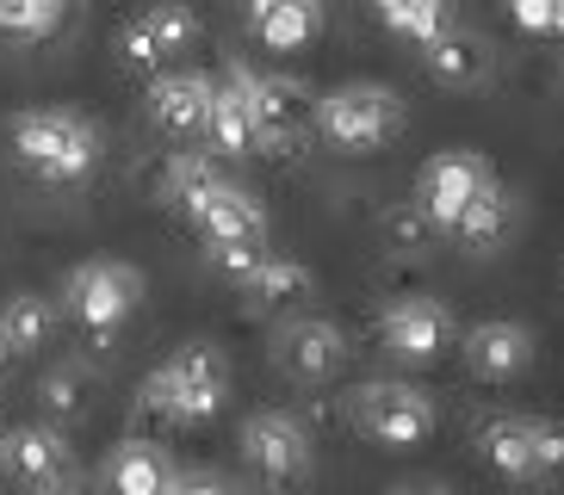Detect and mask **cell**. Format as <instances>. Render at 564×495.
I'll return each mask as SVG.
<instances>
[{"label":"cell","instance_id":"8","mask_svg":"<svg viewBox=\"0 0 564 495\" xmlns=\"http://www.w3.org/2000/svg\"><path fill=\"white\" fill-rule=\"evenodd\" d=\"M236 446H242V464H249L261 483H273V490L304 483L311 464H316V440L292 409H254L249 421H242V433H236Z\"/></svg>","mask_w":564,"mask_h":495},{"label":"cell","instance_id":"33","mask_svg":"<svg viewBox=\"0 0 564 495\" xmlns=\"http://www.w3.org/2000/svg\"><path fill=\"white\" fill-rule=\"evenodd\" d=\"M32 495H82V477H75V483H56V490H32Z\"/></svg>","mask_w":564,"mask_h":495},{"label":"cell","instance_id":"17","mask_svg":"<svg viewBox=\"0 0 564 495\" xmlns=\"http://www.w3.org/2000/svg\"><path fill=\"white\" fill-rule=\"evenodd\" d=\"M174 459L155 440H118L106 452V490L112 495H167L174 490Z\"/></svg>","mask_w":564,"mask_h":495},{"label":"cell","instance_id":"36","mask_svg":"<svg viewBox=\"0 0 564 495\" xmlns=\"http://www.w3.org/2000/svg\"><path fill=\"white\" fill-rule=\"evenodd\" d=\"M167 495H174V490H167Z\"/></svg>","mask_w":564,"mask_h":495},{"label":"cell","instance_id":"27","mask_svg":"<svg viewBox=\"0 0 564 495\" xmlns=\"http://www.w3.org/2000/svg\"><path fill=\"white\" fill-rule=\"evenodd\" d=\"M63 13H68V0H0V32L44 37L63 25Z\"/></svg>","mask_w":564,"mask_h":495},{"label":"cell","instance_id":"29","mask_svg":"<svg viewBox=\"0 0 564 495\" xmlns=\"http://www.w3.org/2000/svg\"><path fill=\"white\" fill-rule=\"evenodd\" d=\"M112 50H118V63H124V68L162 75V50L150 44V32H143V19H124V25H118V37H112Z\"/></svg>","mask_w":564,"mask_h":495},{"label":"cell","instance_id":"22","mask_svg":"<svg viewBox=\"0 0 564 495\" xmlns=\"http://www.w3.org/2000/svg\"><path fill=\"white\" fill-rule=\"evenodd\" d=\"M94 391H100V372H94L87 360H63V365H51V372L37 378V403H44L51 421H75V415H87Z\"/></svg>","mask_w":564,"mask_h":495},{"label":"cell","instance_id":"25","mask_svg":"<svg viewBox=\"0 0 564 495\" xmlns=\"http://www.w3.org/2000/svg\"><path fill=\"white\" fill-rule=\"evenodd\" d=\"M212 180H224V167H217V155H205V148H181V155H167L162 198L174 205V211H186V205H193V198H199Z\"/></svg>","mask_w":564,"mask_h":495},{"label":"cell","instance_id":"14","mask_svg":"<svg viewBox=\"0 0 564 495\" xmlns=\"http://www.w3.org/2000/svg\"><path fill=\"white\" fill-rule=\"evenodd\" d=\"M0 464H7V477L25 483V490H56V483H75V446H68L63 428L51 421H32V428H13L0 433Z\"/></svg>","mask_w":564,"mask_h":495},{"label":"cell","instance_id":"20","mask_svg":"<svg viewBox=\"0 0 564 495\" xmlns=\"http://www.w3.org/2000/svg\"><path fill=\"white\" fill-rule=\"evenodd\" d=\"M205 143H212L217 162H242V155H254V118H249V99H242V87L224 75L212 94V118H205Z\"/></svg>","mask_w":564,"mask_h":495},{"label":"cell","instance_id":"5","mask_svg":"<svg viewBox=\"0 0 564 495\" xmlns=\"http://www.w3.org/2000/svg\"><path fill=\"white\" fill-rule=\"evenodd\" d=\"M242 99H249V118H254V148L267 155H299L304 136L316 131V94L299 81V75H261L249 63H230L224 68Z\"/></svg>","mask_w":564,"mask_h":495},{"label":"cell","instance_id":"1","mask_svg":"<svg viewBox=\"0 0 564 495\" xmlns=\"http://www.w3.org/2000/svg\"><path fill=\"white\" fill-rule=\"evenodd\" d=\"M13 136V155L32 167L44 186H75L87 180L106 155V131L87 112H68V106H32V112H13L7 124Z\"/></svg>","mask_w":564,"mask_h":495},{"label":"cell","instance_id":"19","mask_svg":"<svg viewBox=\"0 0 564 495\" xmlns=\"http://www.w3.org/2000/svg\"><path fill=\"white\" fill-rule=\"evenodd\" d=\"M56 334V304L44 292H13L7 304H0V341H7V353L13 360H32V353H44Z\"/></svg>","mask_w":564,"mask_h":495},{"label":"cell","instance_id":"31","mask_svg":"<svg viewBox=\"0 0 564 495\" xmlns=\"http://www.w3.org/2000/svg\"><path fill=\"white\" fill-rule=\"evenodd\" d=\"M174 495H236V483H224L217 471H186L174 477Z\"/></svg>","mask_w":564,"mask_h":495},{"label":"cell","instance_id":"7","mask_svg":"<svg viewBox=\"0 0 564 495\" xmlns=\"http://www.w3.org/2000/svg\"><path fill=\"white\" fill-rule=\"evenodd\" d=\"M478 452L497 477L533 483L564 471V428L546 421V415H490L478 428Z\"/></svg>","mask_w":564,"mask_h":495},{"label":"cell","instance_id":"16","mask_svg":"<svg viewBox=\"0 0 564 495\" xmlns=\"http://www.w3.org/2000/svg\"><path fill=\"white\" fill-rule=\"evenodd\" d=\"M422 63H429V75L441 87H459L465 94V87H484L497 75V44L484 32H471V25H453L447 19V25L422 44Z\"/></svg>","mask_w":564,"mask_h":495},{"label":"cell","instance_id":"15","mask_svg":"<svg viewBox=\"0 0 564 495\" xmlns=\"http://www.w3.org/2000/svg\"><path fill=\"white\" fill-rule=\"evenodd\" d=\"M212 94H217V81L199 75V68H162L150 81V124L162 136H174V143H193V136H205Z\"/></svg>","mask_w":564,"mask_h":495},{"label":"cell","instance_id":"6","mask_svg":"<svg viewBox=\"0 0 564 495\" xmlns=\"http://www.w3.org/2000/svg\"><path fill=\"white\" fill-rule=\"evenodd\" d=\"M150 279H143V266L137 261H82L75 273L63 279V310L82 322L87 334H112L118 322H131L137 304H143Z\"/></svg>","mask_w":564,"mask_h":495},{"label":"cell","instance_id":"32","mask_svg":"<svg viewBox=\"0 0 564 495\" xmlns=\"http://www.w3.org/2000/svg\"><path fill=\"white\" fill-rule=\"evenodd\" d=\"M391 495H447V490H441V483H398Z\"/></svg>","mask_w":564,"mask_h":495},{"label":"cell","instance_id":"24","mask_svg":"<svg viewBox=\"0 0 564 495\" xmlns=\"http://www.w3.org/2000/svg\"><path fill=\"white\" fill-rule=\"evenodd\" d=\"M143 19V32H150V44L162 50V63H174V56H186V50L199 44V13H193V0H155Z\"/></svg>","mask_w":564,"mask_h":495},{"label":"cell","instance_id":"9","mask_svg":"<svg viewBox=\"0 0 564 495\" xmlns=\"http://www.w3.org/2000/svg\"><path fill=\"white\" fill-rule=\"evenodd\" d=\"M348 353H354L348 329H341V322H329V316H316V310L285 316L280 329H273V365H280L292 384H304V391L341 378Z\"/></svg>","mask_w":564,"mask_h":495},{"label":"cell","instance_id":"11","mask_svg":"<svg viewBox=\"0 0 564 495\" xmlns=\"http://www.w3.org/2000/svg\"><path fill=\"white\" fill-rule=\"evenodd\" d=\"M379 341L398 365H434L453 341H459V322H453V310L441 304V297L410 292V297H398V304H384Z\"/></svg>","mask_w":564,"mask_h":495},{"label":"cell","instance_id":"23","mask_svg":"<svg viewBox=\"0 0 564 495\" xmlns=\"http://www.w3.org/2000/svg\"><path fill=\"white\" fill-rule=\"evenodd\" d=\"M509 230H514V198L502 193V180H490L478 198H471V211L459 217V230H453V235H459L471 254H490Z\"/></svg>","mask_w":564,"mask_h":495},{"label":"cell","instance_id":"28","mask_svg":"<svg viewBox=\"0 0 564 495\" xmlns=\"http://www.w3.org/2000/svg\"><path fill=\"white\" fill-rule=\"evenodd\" d=\"M379 230H384V242L398 248V254H415V248H429V235H434V223L422 217V205H391V211L379 217Z\"/></svg>","mask_w":564,"mask_h":495},{"label":"cell","instance_id":"13","mask_svg":"<svg viewBox=\"0 0 564 495\" xmlns=\"http://www.w3.org/2000/svg\"><path fill=\"white\" fill-rule=\"evenodd\" d=\"M459 353H465V372L484 384H509L521 378L540 353V334L528 322H514V316H490V322H471L459 334Z\"/></svg>","mask_w":564,"mask_h":495},{"label":"cell","instance_id":"10","mask_svg":"<svg viewBox=\"0 0 564 495\" xmlns=\"http://www.w3.org/2000/svg\"><path fill=\"white\" fill-rule=\"evenodd\" d=\"M490 180H497V167L484 162L478 148H441V155H429L422 174H415V205H422V217H429L441 235H453L459 217L471 211V198Z\"/></svg>","mask_w":564,"mask_h":495},{"label":"cell","instance_id":"4","mask_svg":"<svg viewBox=\"0 0 564 495\" xmlns=\"http://www.w3.org/2000/svg\"><path fill=\"white\" fill-rule=\"evenodd\" d=\"M348 428L372 446H422L434 428H441V409H434V396L410 378H366L348 391Z\"/></svg>","mask_w":564,"mask_h":495},{"label":"cell","instance_id":"12","mask_svg":"<svg viewBox=\"0 0 564 495\" xmlns=\"http://www.w3.org/2000/svg\"><path fill=\"white\" fill-rule=\"evenodd\" d=\"M181 217L205 248H267V205L236 180H212Z\"/></svg>","mask_w":564,"mask_h":495},{"label":"cell","instance_id":"21","mask_svg":"<svg viewBox=\"0 0 564 495\" xmlns=\"http://www.w3.org/2000/svg\"><path fill=\"white\" fill-rule=\"evenodd\" d=\"M249 19L267 50H304L323 25V0H261L249 7Z\"/></svg>","mask_w":564,"mask_h":495},{"label":"cell","instance_id":"30","mask_svg":"<svg viewBox=\"0 0 564 495\" xmlns=\"http://www.w3.org/2000/svg\"><path fill=\"white\" fill-rule=\"evenodd\" d=\"M521 32H558V0H509Z\"/></svg>","mask_w":564,"mask_h":495},{"label":"cell","instance_id":"34","mask_svg":"<svg viewBox=\"0 0 564 495\" xmlns=\"http://www.w3.org/2000/svg\"><path fill=\"white\" fill-rule=\"evenodd\" d=\"M558 32H564V0H558Z\"/></svg>","mask_w":564,"mask_h":495},{"label":"cell","instance_id":"2","mask_svg":"<svg viewBox=\"0 0 564 495\" xmlns=\"http://www.w3.org/2000/svg\"><path fill=\"white\" fill-rule=\"evenodd\" d=\"M230 403V360L212 341L174 346L162 365L150 372V384L137 391V409L167 421V428H199Z\"/></svg>","mask_w":564,"mask_h":495},{"label":"cell","instance_id":"35","mask_svg":"<svg viewBox=\"0 0 564 495\" xmlns=\"http://www.w3.org/2000/svg\"><path fill=\"white\" fill-rule=\"evenodd\" d=\"M249 7H261V0H249Z\"/></svg>","mask_w":564,"mask_h":495},{"label":"cell","instance_id":"18","mask_svg":"<svg viewBox=\"0 0 564 495\" xmlns=\"http://www.w3.org/2000/svg\"><path fill=\"white\" fill-rule=\"evenodd\" d=\"M236 292L249 297L254 310H299L304 297L316 292V279H311V266H304V261H292V254H273V248H267Z\"/></svg>","mask_w":564,"mask_h":495},{"label":"cell","instance_id":"26","mask_svg":"<svg viewBox=\"0 0 564 495\" xmlns=\"http://www.w3.org/2000/svg\"><path fill=\"white\" fill-rule=\"evenodd\" d=\"M372 7H379V19L391 32L415 37V44H429V37L447 25V0H372Z\"/></svg>","mask_w":564,"mask_h":495},{"label":"cell","instance_id":"3","mask_svg":"<svg viewBox=\"0 0 564 495\" xmlns=\"http://www.w3.org/2000/svg\"><path fill=\"white\" fill-rule=\"evenodd\" d=\"M403 131V94L384 81H341L316 94V136L341 155H372V148L398 143Z\"/></svg>","mask_w":564,"mask_h":495}]
</instances>
